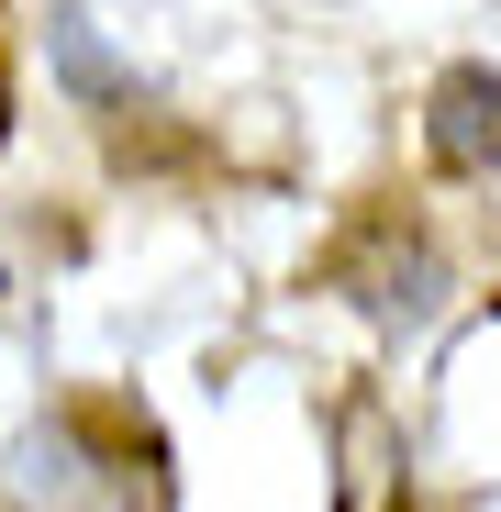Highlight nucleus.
Segmentation results:
<instances>
[{"label":"nucleus","mask_w":501,"mask_h":512,"mask_svg":"<svg viewBox=\"0 0 501 512\" xmlns=\"http://www.w3.org/2000/svg\"><path fill=\"white\" fill-rule=\"evenodd\" d=\"M12 501L23 512H134V457L101 446L90 423H34L12 446Z\"/></svg>","instance_id":"f257e3e1"},{"label":"nucleus","mask_w":501,"mask_h":512,"mask_svg":"<svg viewBox=\"0 0 501 512\" xmlns=\"http://www.w3.org/2000/svg\"><path fill=\"white\" fill-rule=\"evenodd\" d=\"M435 156L457 167V179H479V167L501 156V78L490 67H457L435 90Z\"/></svg>","instance_id":"f03ea898"},{"label":"nucleus","mask_w":501,"mask_h":512,"mask_svg":"<svg viewBox=\"0 0 501 512\" xmlns=\"http://www.w3.org/2000/svg\"><path fill=\"white\" fill-rule=\"evenodd\" d=\"M56 56H67V78H78V90H101V101H123V90H134V78L90 45V23H56Z\"/></svg>","instance_id":"7ed1b4c3"}]
</instances>
